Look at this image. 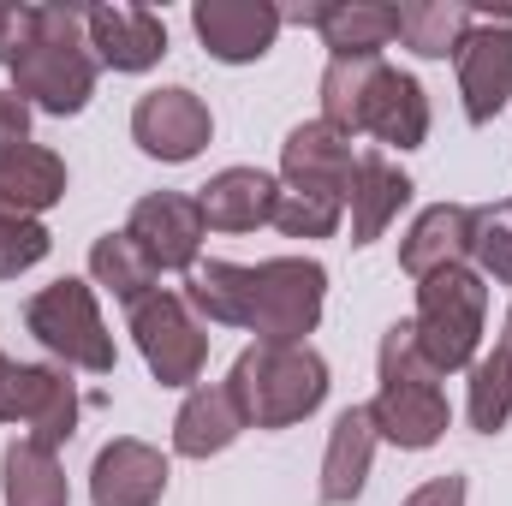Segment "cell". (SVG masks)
I'll return each instance as SVG.
<instances>
[{
  "instance_id": "obj_1",
  "label": "cell",
  "mask_w": 512,
  "mask_h": 506,
  "mask_svg": "<svg viewBox=\"0 0 512 506\" xmlns=\"http://www.w3.org/2000/svg\"><path fill=\"white\" fill-rule=\"evenodd\" d=\"M6 72H12V96H24L30 114H54V120L84 114L102 78L84 36V6H66V0L30 6V36Z\"/></svg>"
},
{
  "instance_id": "obj_2",
  "label": "cell",
  "mask_w": 512,
  "mask_h": 506,
  "mask_svg": "<svg viewBox=\"0 0 512 506\" xmlns=\"http://www.w3.org/2000/svg\"><path fill=\"white\" fill-rule=\"evenodd\" d=\"M233 399L251 429H292L322 411L328 399V358L316 346H245L233 358Z\"/></svg>"
},
{
  "instance_id": "obj_3",
  "label": "cell",
  "mask_w": 512,
  "mask_h": 506,
  "mask_svg": "<svg viewBox=\"0 0 512 506\" xmlns=\"http://www.w3.org/2000/svg\"><path fill=\"white\" fill-rule=\"evenodd\" d=\"M417 346L429 352V364L441 381L471 370L483 358V334H489V280L477 268H441L429 280H417Z\"/></svg>"
},
{
  "instance_id": "obj_4",
  "label": "cell",
  "mask_w": 512,
  "mask_h": 506,
  "mask_svg": "<svg viewBox=\"0 0 512 506\" xmlns=\"http://www.w3.org/2000/svg\"><path fill=\"white\" fill-rule=\"evenodd\" d=\"M24 334L60 358V370H84V376H114L120 352H114V334L102 322V298L90 280L66 274L42 292H30L24 304Z\"/></svg>"
},
{
  "instance_id": "obj_5",
  "label": "cell",
  "mask_w": 512,
  "mask_h": 506,
  "mask_svg": "<svg viewBox=\"0 0 512 506\" xmlns=\"http://www.w3.org/2000/svg\"><path fill=\"white\" fill-rule=\"evenodd\" d=\"M328 304V268L316 256H268L251 268V328L256 346H310Z\"/></svg>"
},
{
  "instance_id": "obj_6",
  "label": "cell",
  "mask_w": 512,
  "mask_h": 506,
  "mask_svg": "<svg viewBox=\"0 0 512 506\" xmlns=\"http://www.w3.org/2000/svg\"><path fill=\"white\" fill-rule=\"evenodd\" d=\"M131 340H137V358L149 364V376L161 387H197L203 364H209V328L191 316V304L179 292H149L143 304H131Z\"/></svg>"
},
{
  "instance_id": "obj_7",
  "label": "cell",
  "mask_w": 512,
  "mask_h": 506,
  "mask_svg": "<svg viewBox=\"0 0 512 506\" xmlns=\"http://www.w3.org/2000/svg\"><path fill=\"white\" fill-rule=\"evenodd\" d=\"M0 423H12L30 441L60 453V441L78 435V381H72V370L0 358Z\"/></svg>"
},
{
  "instance_id": "obj_8",
  "label": "cell",
  "mask_w": 512,
  "mask_h": 506,
  "mask_svg": "<svg viewBox=\"0 0 512 506\" xmlns=\"http://www.w3.org/2000/svg\"><path fill=\"white\" fill-rule=\"evenodd\" d=\"M215 137V114L197 90L185 84H161L149 96H137L131 108V143L149 155V161H167V167H185L209 149Z\"/></svg>"
},
{
  "instance_id": "obj_9",
  "label": "cell",
  "mask_w": 512,
  "mask_h": 506,
  "mask_svg": "<svg viewBox=\"0 0 512 506\" xmlns=\"http://www.w3.org/2000/svg\"><path fill=\"white\" fill-rule=\"evenodd\" d=\"M126 239L149 256L155 274H191V268L203 262L209 227H203L197 197H185V191H149V197L131 203Z\"/></svg>"
},
{
  "instance_id": "obj_10",
  "label": "cell",
  "mask_w": 512,
  "mask_h": 506,
  "mask_svg": "<svg viewBox=\"0 0 512 506\" xmlns=\"http://www.w3.org/2000/svg\"><path fill=\"white\" fill-rule=\"evenodd\" d=\"M459 66V102L471 126H495L512 102V24L507 18H477L471 36L453 54Z\"/></svg>"
},
{
  "instance_id": "obj_11",
  "label": "cell",
  "mask_w": 512,
  "mask_h": 506,
  "mask_svg": "<svg viewBox=\"0 0 512 506\" xmlns=\"http://www.w3.org/2000/svg\"><path fill=\"white\" fill-rule=\"evenodd\" d=\"M191 30L209 60L221 66H256L280 42V6L274 0H197Z\"/></svg>"
},
{
  "instance_id": "obj_12",
  "label": "cell",
  "mask_w": 512,
  "mask_h": 506,
  "mask_svg": "<svg viewBox=\"0 0 512 506\" xmlns=\"http://www.w3.org/2000/svg\"><path fill=\"white\" fill-rule=\"evenodd\" d=\"M352 173H358V149L346 131H334L328 120H304L286 131V143H280V185L286 191H316V197L346 203Z\"/></svg>"
},
{
  "instance_id": "obj_13",
  "label": "cell",
  "mask_w": 512,
  "mask_h": 506,
  "mask_svg": "<svg viewBox=\"0 0 512 506\" xmlns=\"http://www.w3.org/2000/svg\"><path fill=\"white\" fill-rule=\"evenodd\" d=\"M84 36H90L96 66L126 72V78L155 72L167 60V24L149 6H84Z\"/></svg>"
},
{
  "instance_id": "obj_14",
  "label": "cell",
  "mask_w": 512,
  "mask_h": 506,
  "mask_svg": "<svg viewBox=\"0 0 512 506\" xmlns=\"http://www.w3.org/2000/svg\"><path fill=\"white\" fill-rule=\"evenodd\" d=\"M167 477H173V465H167L161 447L120 435L90 465V506H161Z\"/></svg>"
},
{
  "instance_id": "obj_15",
  "label": "cell",
  "mask_w": 512,
  "mask_h": 506,
  "mask_svg": "<svg viewBox=\"0 0 512 506\" xmlns=\"http://www.w3.org/2000/svg\"><path fill=\"white\" fill-rule=\"evenodd\" d=\"M376 423H370V405H346L328 429V453H322V483H316V501L322 506H352L364 495L370 471H376Z\"/></svg>"
},
{
  "instance_id": "obj_16",
  "label": "cell",
  "mask_w": 512,
  "mask_h": 506,
  "mask_svg": "<svg viewBox=\"0 0 512 506\" xmlns=\"http://www.w3.org/2000/svg\"><path fill=\"white\" fill-rule=\"evenodd\" d=\"M245 429L251 423H245L233 387L227 381H197L173 411V453L179 459H221Z\"/></svg>"
},
{
  "instance_id": "obj_17",
  "label": "cell",
  "mask_w": 512,
  "mask_h": 506,
  "mask_svg": "<svg viewBox=\"0 0 512 506\" xmlns=\"http://www.w3.org/2000/svg\"><path fill=\"white\" fill-rule=\"evenodd\" d=\"M66 161L48 143H18L0 155V221H42L54 203H66Z\"/></svg>"
},
{
  "instance_id": "obj_18",
  "label": "cell",
  "mask_w": 512,
  "mask_h": 506,
  "mask_svg": "<svg viewBox=\"0 0 512 506\" xmlns=\"http://www.w3.org/2000/svg\"><path fill=\"white\" fill-rule=\"evenodd\" d=\"M274 197L280 179L262 167H221L209 173V185H197V209L209 233H256L274 221Z\"/></svg>"
},
{
  "instance_id": "obj_19",
  "label": "cell",
  "mask_w": 512,
  "mask_h": 506,
  "mask_svg": "<svg viewBox=\"0 0 512 506\" xmlns=\"http://www.w3.org/2000/svg\"><path fill=\"white\" fill-rule=\"evenodd\" d=\"M358 137H376V143L399 149V155L423 149L429 143V90L411 72L382 66V78H376V90H370V102L358 114Z\"/></svg>"
},
{
  "instance_id": "obj_20",
  "label": "cell",
  "mask_w": 512,
  "mask_h": 506,
  "mask_svg": "<svg viewBox=\"0 0 512 506\" xmlns=\"http://www.w3.org/2000/svg\"><path fill=\"white\" fill-rule=\"evenodd\" d=\"M370 423L387 447L399 453H429L447 429H453V405L441 387H376L370 399Z\"/></svg>"
},
{
  "instance_id": "obj_21",
  "label": "cell",
  "mask_w": 512,
  "mask_h": 506,
  "mask_svg": "<svg viewBox=\"0 0 512 506\" xmlns=\"http://www.w3.org/2000/svg\"><path fill=\"white\" fill-rule=\"evenodd\" d=\"M411 173L382 155V149H370V155H358V173H352V191H346V215H352V245H376L387 227L399 221V209L411 203Z\"/></svg>"
},
{
  "instance_id": "obj_22",
  "label": "cell",
  "mask_w": 512,
  "mask_h": 506,
  "mask_svg": "<svg viewBox=\"0 0 512 506\" xmlns=\"http://www.w3.org/2000/svg\"><path fill=\"white\" fill-rule=\"evenodd\" d=\"M399 268L411 280H429L441 268H471V209L465 203H429L411 233L399 239Z\"/></svg>"
},
{
  "instance_id": "obj_23",
  "label": "cell",
  "mask_w": 512,
  "mask_h": 506,
  "mask_svg": "<svg viewBox=\"0 0 512 506\" xmlns=\"http://www.w3.org/2000/svg\"><path fill=\"white\" fill-rule=\"evenodd\" d=\"M328 48V60H382V48L399 36V12L382 0H316L310 24Z\"/></svg>"
},
{
  "instance_id": "obj_24",
  "label": "cell",
  "mask_w": 512,
  "mask_h": 506,
  "mask_svg": "<svg viewBox=\"0 0 512 506\" xmlns=\"http://www.w3.org/2000/svg\"><path fill=\"white\" fill-rule=\"evenodd\" d=\"M0 501L6 506H72V483L54 447L18 435L0 453Z\"/></svg>"
},
{
  "instance_id": "obj_25",
  "label": "cell",
  "mask_w": 512,
  "mask_h": 506,
  "mask_svg": "<svg viewBox=\"0 0 512 506\" xmlns=\"http://www.w3.org/2000/svg\"><path fill=\"white\" fill-rule=\"evenodd\" d=\"M197 322L209 328H245L251 322V262H227V256H209L185 274V292Z\"/></svg>"
},
{
  "instance_id": "obj_26",
  "label": "cell",
  "mask_w": 512,
  "mask_h": 506,
  "mask_svg": "<svg viewBox=\"0 0 512 506\" xmlns=\"http://www.w3.org/2000/svg\"><path fill=\"white\" fill-rule=\"evenodd\" d=\"M399 12V42L417 54V60H447V54H459V42L471 36V24H477V12L465 6V0H405V6H393Z\"/></svg>"
},
{
  "instance_id": "obj_27",
  "label": "cell",
  "mask_w": 512,
  "mask_h": 506,
  "mask_svg": "<svg viewBox=\"0 0 512 506\" xmlns=\"http://www.w3.org/2000/svg\"><path fill=\"white\" fill-rule=\"evenodd\" d=\"M465 417L477 435H501L512 423V346L495 340V352H483L471 370H465Z\"/></svg>"
},
{
  "instance_id": "obj_28",
  "label": "cell",
  "mask_w": 512,
  "mask_h": 506,
  "mask_svg": "<svg viewBox=\"0 0 512 506\" xmlns=\"http://www.w3.org/2000/svg\"><path fill=\"white\" fill-rule=\"evenodd\" d=\"M90 286L114 292L126 310L155 292V268H149V256L126 239V227H120V233H102V239L90 245Z\"/></svg>"
},
{
  "instance_id": "obj_29",
  "label": "cell",
  "mask_w": 512,
  "mask_h": 506,
  "mask_svg": "<svg viewBox=\"0 0 512 506\" xmlns=\"http://www.w3.org/2000/svg\"><path fill=\"white\" fill-rule=\"evenodd\" d=\"M387 60H328L322 66V120L334 131H346V137H358V114H364V102H370V90H376V78H382Z\"/></svg>"
},
{
  "instance_id": "obj_30",
  "label": "cell",
  "mask_w": 512,
  "mask_h": 506,
  "mask_svg": "<svg viewBox=\"0 0 512 506\" xmlns=\"http://www.w3.org/2000/svg\"><path fill=\"white\" fill-rule=\"evenodd\" d=\"M340 221H346V203L340 197H316V191H286L280 185L268 227H280L286 239H334Z\"/></svg>"
},
{
  "instance_id": "obj_31",
  "label": "cell",
  "mask_w": 512,
  "mask_h": 506,
  "mask_svg": "<svg viewBox=\"0 0 512 506\" xmlns=\"http://www.w3.org/2000/svg\"><path fill=\"white\" fill-rule=\"evenodd\" d=\"M376 370H382V387H441V370H435L429 352L417 346V328H411V322H393L382 334Z\"/></svg>"
},
{
  "instance_id": "obj_32",
  "label": "cell",
  "mask_w": 512,
  "mask_h": 506,
  "mask_svg": "<svg viewBox=\"0 0 512 506\" xmlns=\"http://www.w3.org/2000/svg\"><path fill=\"white\" fill-rule=\"evenodd\" d=\"M471 268L512 286V209H471Z\"/></svg>"
},
{
  "instance_id": "obj_33",
  "label": "cell",
  "mask_w": 512,
  "mask_h": 506,
  "mask_svg": "<svg viewBox=\"0 0 512 506\" xmlns=\"http://www.w3.org/2000/svg\"><path fill=\"white\" fill-rule=\"evenodd\" d=\"M48 251H54V233L42 221H0V280L30 274Z\"/></svg>"
},
{
  "instance_id": "obj_34",
  "label": "cell",
  "mask_w": 512,
  "mask_h": 506,
  "mask_svg": "<svg viewBox=\"0 0 512 506\" xmlns=\"http://www.w3.org/2000/svg\"><path fill=\"white\" fill-rule=\"evenodd\" d=\"M18 143H30V102L12 96V90H0V155L18 149Z\"/></svg>"
},
{
  "instance_id": "obj_35",
  "label": "cell",
  "mask_w": 512,
  "mask_h": 506,
  "mask_svg": "<svg viewBox=\"0 0 512 506\" xmlns=\"http://www.w3.org/2000/svg\"><path fill=\"white\" fill-rule=\"evenodd\" d=\"M399 506H465V477L447 471V477H429L423 489H411Z\"/></svg>"
},
{
  "instance_id": "obj_36",
  "label": "cell",
  "mask_w": 512,
  "mask_h": 506,
  "mask_svg": "<svg viewBox=\"0 0 512 506\" xmlns=\"http://www.w3.org/2000/svg\"><path fill=\"white\" fill-rule=\"evenodd\" d=\"M24 36H30V6H0V66H12Z\"/></svg>"
},
{
  "instance_id": "obj_37",
  "label": "cell",
  "mask_w": 512,
  "mask_h": 506,
  "mask_svg": "<svg viewBox=\"0 0 512 506\" xmlns=\"http://www.w3.org/2000/svg\"><path fill=\"white\" fill-rule=\"evenodd\" d=\"M501 340H512V310H507V328H501Z\"/></svg>"
},
{
  "instance_id": "obj_38",
  "label": "cell",
  "mask_w": 512,
  "mask_h": 506,
  "mask_svg": "<svg viewBox=\"0 0 512 506\" xmlns=\"http://www.w3.org/2000/svg\"><path fill=\"white\" fill-rule=\"evenodd\" d=\"M0 358H6V352H0Z\"/></svg>"
},
{
  "instance_id": "obj_39",
  "label": "cell",
  "mask_w": 512,
  "mask_h": 506,
  "mask_svg": "<svg viewBox=\"0 0 512 506\" xmlns=\"http://www.w3.org/2000/svg\"><path fill=\"white\" fill-rule=\"evenodd\" d=\"M507 346H512V340H507Z\"/></svg>"
},
{
  "instance_id": "obj_40",
  "label": "cell",
  "mask_w": 512,
  "mask_h": 506,
  "mask_svg": "<svg viewBox=\"0 0 512 506\" xmlns=\"http://www.w3.org/2000/svg\"><path fill=\"white\" fill-rule=\"evenodd\" d=\"M507 209H512V203H507Z\"/></svg>"
}]
</instances>
